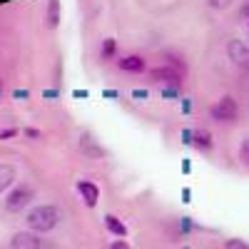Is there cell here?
Listing matches in <instances>:
<instances>
[{
	"instance_id": "obj_10",
	"label": "cell",
	"mask_w": 249,
	"mask_h": 249,
	"mask_svg": "<svg viewBox=\"0 0 249 249\" xmlns=\"http://www.w3.org/2000/svg\"><path fill=\"white\" fill-rule=\"evenodd\" d=\"M60 18H62V8H60V0H48V8H45V25L50 30H55L60 25Z\"/></svg>"
},
{
	"instance_id": "obj_8",
	"label": "cell",
	"mask_w": 249,
	"mask_h": 249,
	"mask_svg": "<svg viewBox=\"0 0 249 249\" xmlns=\"http://www.w3.org/2000/svg\"><path fill=\"white\" fill-rule=\"evenodd\" d=\"M80 150L85 152L88 157H92V160H100V157H105V147L92 137V135H88V132H82L80 135Z\"/></svg>"
},
{
	"instance_id": "obj_2",
	"label": "cell",
	"mask_w": 249,
	"mask_h": 249,
	"mask_svg": "<svg viewBox=\"0 0 249 249\" xmlns=\"http://www.w3.org/2000/svg\"><path fill=\"white\" fill-rule=\"evenodd\" d=\"M237 117H239V105L232 95L219 97L212 105V120L214 122H237Z\"/></svg>"
},
{
	"instance_id": "obj_25",
	"label": "cell",
	"mask_w": 249,
	"mask_h": 249,
	"mask_svg": "<svg viewBox=\"0 0 249 249\" xmlns=\"http://www.w3.org/2000/svg\"><path fill=\"white\" fill-rule=\"evenodd\" d=\"M102 97H105V100H117L120 92L117 90H102Z\"/></svg>"
},
{
	"instance_id": "obj_9",
	"label": "cell",
	"mask_w": 249,
	"mask_h": 249,
	"mask_svg": "<svg viewBox=\"0 0 249 249\" xmlns=\"http://www.w3.org/2000/svg\"><path fill=\"white\" fill-rule=\"evenodd\" d=\"M10 249H40V237L35 232H18L10 239Z\"/></svg>"
},
{
	"instance_id": "obj_28",
	"label": "cell",
	"mask_w": 249,
	"mask_h": 249,
	"mask_svg": "<svg viewBox=\"0 0 249 249\" xmlns=\"http://www.w3.org/2000/svg\"><path fill=\"white\" fill-rule=\"evenodd\" d=\"M72 97H75V100H88V97H90V92H88V90H75V92H72Z\"/></svg>"
},
{
	"instance_id": "obj_16",
	"label": "cell",
	"mask_w": 249,
	"mask_h": 249,
	"mask_svg": "<svg viewBox=\"0 0 249 249\" xmlns=\"http://www.w3.org/2000/svg\"><path fill=\"white\" fill-rule=\"evenodd\" d=\"M224 249H249V242L232 237V239H227V242H224Z\"/></svg>"
},
{
	"instance_id": "obj_21",
	"label": "cell",
	"mask_w": 249,
	"mask_h": 249,
	"mask_svg": "<svg viewBox=\"0 0 249 249\" xmlns=\"http://www.w3.org/2000/svg\"><path fill=\"white\" fill-rule=\"evenodd\" d=\"M23 135H25L28 140H40V137H43V132H40L37 127H25V130H23Z\"/></svg>"
},
{
	"instance_id": "obj_4",
	"label": "cell",
	"mask_w": 249,
	"mask_h": 249,
	"mask_svg": "<svg viewBox=\"0 0 249 249\" xmlns=\"http://www.w3.org/2000/svg\"><path fill=\"white\" fill-rule=\"evenodd\" d=\"M150 80L157 82V85H182V70L164 62V65H157L150 70Z\"/></svg>"
},
{
	"instance_id": "obj_15",
	"label": "cell",
	"mask_w": 249,
	"mask_h": 249,
	"mask_svg": "<svg viewBox=\"0 0 249 249\" xmlns=\"http://www.w3.org/2000/svg\"><path fill=\"white\" fill-rule=\"evenodd\" d=\"M162 100H179V85H162Z\"/></svg>"
},
{
	"instance_id": "obj_29",
	"label": "cell",
	"mask_w": 249,
	"mask_h": 249,
	"mask_svg": "<svg viewBox=\"0 0 249 249\" xmlns=\"http://www.w3.org/2000/svg\"><path fill=\"white\" fill-rule=\"evenodd\" d=\"M182 172H184V175H190V172H192V162L187 160V157L182 160Z\"/></svg>"
},
{
	"instance_id": "obj_14",
	"label": "cell",
	"mask_w": 249,
	"mask_h": 249,
	"mask_svg": "<svg viewBox=\"0 0 249 249\" xmlns=\"http://www.w3.org/2000/svg\"><path fill=\"white\" fill-rule=\"evenodd\" d=\"M15 182V167L13 164H0V195Z\"/></svg>"
},
{
	"instance_id": "obj_6",
	"label": "cell",
	"mask_w": 249,
	"mask_h": 249,
	"mask_svg": "<svg viewBox=\"0 0 249 249\" xmlns=\"http://www.w3.org/2000/svg\"><path fill=\"white\" fill-rule=\"evenodd\" d=\"M117 68H120L122 72L137 75V72H144V70H147V60H144L142 55H124V57L117 60Z\"/></svg>"
},
{
	"instance_id": "obj_32",
	"label": "cell",
	"mask_w": 249,
	"mask_h": 249,
	"mask_svg": "<svg viewBox=\"0 0 249 249\" xmlns=\"http://www.w3.org/2000/svg\"><path fill=\"white\" fill-rule=\"evenodd\" d=\"M0 95H3V80H0Z\"/></svg>"
},
{
	"instance_id": "obj_18",
	"label": "cell",
	"mask_w": 249,
	"mask_h": 249,
	"mask_svg": "<svg viewBox=\"0 0 249 249\" xmlns=\"http://www.w3.org/2000/svg\"><path fill=\"white\" fill-rule=\"evenodd\" d=\"M18 135H20L18 127H5V130H0V142H8V140H13Z\"/></svg>"
},
{
	"instance_id": "obj_7",
	"label": "cell",
	"mask_w": 249,
	"mask_h": 249,
	"mask_svg": "<svg viewBox=\"0 0 249 249\" xmlns=\"http://www.w3.org/2000/svg\"><path fill=\"white\" fill-rule=\"evenodd\" d=\"M77 192H80L82 202H85L88 207H97L100 190H97V184H95V182H90V179H77Z\"/></svg>"
},
{
	"instance_id": "obj_12",
	"label": "cell",
	"mask_w": 249,
	"mask_h": 249,
	"mask_svg": "<svg viewBox=\"0 0 249 249\" xmlns=\"http://www.w3.org/2000/svg\"><path fill=\"white\" fill-rule=\"evenodd\" d=\"M105 230L110 232V234H115V237H127V224H124L120 217H115V214H105Z\"/></svg>"
},
{
	"instance_id": "obj_27",
	"label": "cell",
	"mask_w": 249,
	"mask_h": 249,
	"mask_svg": "<svg viewBox=\"0 0 249 249\" xmlns=\"http://www.w3.org/2000/svg\"><path fill=\"white\" fill-rule=\"evenodd\" d=\"M13 97H15V100H28V97H30V92H28V90H15V92H13Z\"/></svg>"
},
{
	"instance_id": "obj_30",
	"label": "cell",
	"mask_w": 249,
	"mask_h": 249,
	"mask_svg": "<svg viewBox=\"0 0 249 249\" xmlns=\"http://www.w3.org/2000/svg\"><path fill=\"white\" fill-rule=\"evenodd\" d=\"M190 197H192L190 190H182V199H184V202H190Z\"/></svg>"
},
{
	"instance_id": "obj_31",
	"label": "cell",
	"mask_w": 249,
	"mask_h": 249,
	"mask_svg": "<svg viewBox=\"0 0 249 249\" xmlns=\"http://www.w3.org/2000/svg\"><path fill=\"white\" fill-rule=\"evenodd\" d=\"M239 15H242L244 20H249V5H247V8H242V13H239Z\"/></svg>"
},
{
	"instance_id": "obj_24",
	"label": "cell",
	"mask_w": 249,
	"mask_h": 249,
	"mask_svg": "<svg viewBox=\"0 0 249 249\" xmlns=\"http://www.w3.org/2000/svg\"><path fill=\"white\" fill-rule=\"evenodd\" d=\"M43 97L53 102V100H57V97H60V90H57V88H50V90H43Z\"/></svg>"
},
{
	"instance_id": "obj_5",
	"label": "cell",
	"mask_w": 249,
	"mask_h": 249,
	"mask_svg": "<svg viewBox=\"0 0 249 249\" xmlns=\"http://www.w3.org/2000/svg\"><path fill=\"white\" fill-rule=\"evenodd\" d=\"M227 55L234 65H249V45L244 40H230V45H227Z\"/></svg>"
},
{
	"instance_id": "obj_1",
	"label": "cell",
	"mask_w": 249,
	"mask_h": 249,
	"mask_svg": "<svg viewBox=\"0 0 249 249\" xmlns=\"http://www.w3.org/2000/svg\"><path fill=\"white\" fill-rule=\"evenodd\" d=\"M60 210L55 204H40V207H33L28 212L25 222H28V230L35 232V234H45L50 230H55L57 222H60Z\"/></svg>"
},
{
	"instance_id": "obj_22",
	"label": "cell",
	"mask_w": 249,
	"mask_h": 249,
	"mask_svg": "<svg viewBox=\"0 0 249 249\" xmlns=\"http://www.w3.org/2000/svg\"><path fill=\"white\" fill-rule=\"evenodd\" d=\"M179 137H182V142H184V144H192V142H195V130L187 127V130H182V135H179Z\"/></svg>"
},
{
	"instance_id": "obj_26",
	"label": "cell",
	"mask_w": 249,
	"mask_h": 249,
	"mask_svg": "<svg viewBox=\"0 0 249 249\" xmlns=\"http://www.w3.org/2000/svg\"><path fill=\"white\" fill-rule=\"evenodd\" d=\"M110 249H130V244L124 242V239H117V242H112V244H110Z\"/></svg>"
},
{
	"instance_id": "obj_33",
	"label": "cell",
	"mask_w": 249,
	"mask_h": 249,
	"mask_svg": "<svg viewBox=\"0 0 249 249\" xmlns=\"http://www.w3.org/2000/svg\"><path fill=\"white\" fill-rule=\"evenodd\" d=\"M247 33H249V20H247Z\"/></svg>"
},
{
	"instance_id": "obj_3",
	"label": "cell",
	"mask_w": 249,
	"mask_h": 249,
	"mask_svg": "<svg viewBox=\"0 0 249 249\" xmlns=\"http://www.w3.org/2000/svg\"><path fill=\"white\" fill-rule=\"evenodd\" d=\"M35 192H33V187L30 184H18L15 190L5 197V210L8 212H23L25 207L33 202Z\"/></svg>"
},
{
	"instance_id": "obj_17",
	"label": "cell",
	"mask_w": 249,
	"mask_h": 249,
	"mask_svg": "<svg viewBox=\"0 0 249 249\" xmlns=\"http://www.w3.org/2000/svg\"><path fill=\"white\" fill-rule=\"evenodd\" d=\"M179 110H182V115H192V110H195L192 97H179Z\"/></svg>"
},
{
	"instance_id": "obj_11",
	"label": "cell",
	"mask_w": 249,
	"mask_h": 249,
	"mask_svg": "<svg viewBox=\"0 0 249 249\" xmlns=\"http://www.w3.org/2000/svg\"><path fill=\"white\" fill-rule=\"evenodd\" d=\"M195 147L199 152H212L214 150V140H212V132L210 130H195Z\"/></svg>"
},
{
	"instance_id": "obj_20",
	"label": "cell",
	"mask_w": 249,
	"mask_h": 249,
	"mask_svg": "<svg viewBox=\"0 0 249 249\" xmlns=\"http://www.w3.org/2000/svg\"><path fill=\"white\" fill-rule=\"evenodd\" d=\"M132 97H135L137 102H144V100L150 97V90H144V88H135V90H132Z\"/></svg>"
},
{
	"instance_id": "obj_19",
	"label": "cell",
	"mask_w": 249,
	"mask_h": 249,
	"mask_svg": "<svg viewBox=\"0 0 249 249\" xmlns=\"http://www.w3.org/2000/svg\"><path fill=\"white\" fill-rule=\"evenodd\" d=\"M207 5H210L212 10H224L232 5V0H207Z\"/></svg>"
},
{
	"instance_id": "obj_23",
	"label": "cell",
	"mask_w": 249,
	"mask_h": 249,
	"mask_svg": "<svg viewBox=\"0 0 249 249\" xmlns=\"http://www.w3.org/2000/svg\"><path fill=\"white\" fill-rule=\"evenodd\" d=\"M239 157H242V162H249V140H244V142H242V147H239Z\"/></svg>"
},
{
	"instance_id": "obj_13",
	"label": "cell",
	"mask_w": 249,
	"mask_h": 249,
	"mask_svg": "<svg viewBox=\"0 0 249 249\" xmlns=\"http://www.w3.org/2000/svg\"><path fill=\"white\" fill-rule=\"evenodd\" d=\"M115 55H117V40L115 37H105L102 45H100V60L110 62V60H115Z\"/></svg>"
}]
</instances>
